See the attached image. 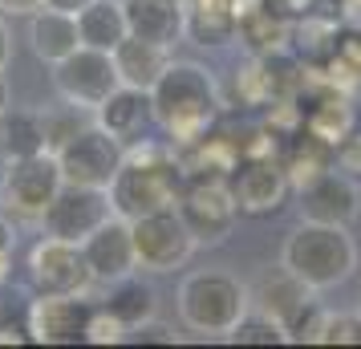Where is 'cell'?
<instances>
[{"label": "cell", "mask_w": 361, "mask_h": 349, "mask_svg": "<svg viewBox=\"0 0 361 349\" xmlns=\"http://www.w3.org/2000/svg\"><path fill=\"white\" fill-rule=\"evenodd\" d=\"M150 110H154V122L166 130L171 147H183L215 126V118L224 110V94L212 69L195 61H171L163 78L150 85Z\"/></svg>", "instance_id": "1"}, {"label": "cell", "mask_w": 361, "mask_h": 349, "mask_svg": "<svg viewBox=\"0 0 361 349\" xmlns=\"http://www.w3.org/2000/svg\"><path fill=\"white\" fill-rule=\"evenodd\" d=\"M179 187H183V171L179 159H175V147L134 142V147H126V159H122L114 183H110L114 216L138 219L150 216V212H163V207H175Z\"/></svg>", "instance_id": "2"}, {"label": "cell", "mask_w": 361, "mask_h": 349, "mask_svg": "<svg viewBox=\"0 0 361 349\" xmlns=\"http://www.w3.org/2000/svg\"><path fill=\"white\" fill-rule=\"evenodd\" d=\"M280 264L293 272L296 281H305L312 293H329L353 276L357 268V244L349 228L341 224H312L300 219L280 252Z\"/></svg>", "instance_id": "3"}, {"label": "cell", "mask_w": 361, "mask_h": 349, "mask_svg": "<svg viewBox=\"0 0 361 349\" xmlns=\"http://www.w3.org/2000/svg\"><path fill=\"white\" fill-rule=\"evenodd\" d=\"M179 321L191 333L203 337H228L231 325L252 309L247 284H240L228 272H191L179 284Z\"/></svg>", "instance_id": "4"}, {"label": "cell", "mask_w": 361, "mask_h": 349, "mask_svg": "<svg viewBox=\"0 0 361 349\" xmlns=\"http://www.w3.org/2000/svg\"><path fill=\"white\" fill-rule=\"evenodd\" d=\"M175 212L187 224V232L195 240V248H215L235 232L240 207L231 200L228 179H187L179 187Z\"/></svg>", "instance_id": "5"}, {"label": "cell", "mask_w": 361, "mask_h": 349, "mask_svg": "<svg viewBox=\"0 0 361 349\" xmlns=\"http://www.w3.org/2000/svg\"><path fill=\"white\" fill-rule=\"evenodd\" d=\"M57 166H61V179L78 187H106L114 183L118 166L126 159V142L114 138L110 130H102L98 122H85L82 130L66 138L61 147L53 150Z\"/></svg>", "instance_id": "6"}, {"label": "cell", "mask_w": 361, "mask_h": 349, "mask_svg": "<svg viewBox=\"0 0 361 349\" xmlns=\"http://www.w3.org/2000/svg\"><path fill=\"white\" fill-rule=\"evenodd\" d=\"M61 166L53 150L29 154V159H8L0 175V207L17 219H41L53 195L61 191Z\"/></svg>", "instance_id": "7"}, {"label": "cell", "mask_w": 361, "mask_h": 349, "mask_svg": "<svg viewBox=\"0 0 361 349\" xmlns=\"http://www.w3.org/2000/svg\"><path fill=\"white\" fill-rule=\"evenodd\" d=\"M130 235H134V256H138L142 272H175L195 252V240H191V232H187V224L179 219L175 207L130 219Z\"/></svg>", "instance_id": "8"}, {"label": "cell", "mask_w": 361, "mask_h": 349, "mask_svg": "<svg viewBox=\"0 0 361 349\" xmlns=\"http://www.w3.org/2000/svg\"><path fill=\"white\" fill-rule=\"evenodd\" d=\"M53 69V90L57 98L73 102L82 110H94L102 98H110L118 85V69H114V57L102 49H90V45H78L69 53L66 61H57Z\"/></svg>", "instance_id": "9"}, {"label": "cell", "mask_w": 361, "mask_h": 349, "mask_svg": "<svg viewBox=\"0 0 361 349\" xmlns=\"http://www.w3.org/2000/svg\"><path fill=\"white\" fill-rule=\"evenodd\" d=\"M114 216V203L106 187H78V183H61V191L53 195V203L45 207V235L69 240V244H82L85 235L94 232L98 224Z\"/></svg>", "instance_id": "10"}, {"label": "cell", "mask_w": 361, "mask_h": 349, "mask_svg": "<svg viewBox=\"0 0 361 349\" xmlns=\"http://www.w3.org/2000/svg\"><path fill=\"white\" fill-rule=\"evenodd\" d=\"M29 281L37 293H73L85 297L90 293V264L82 256V244H69L57 235H41L29 252Z\"/></svg>", "instance_id": "11"}, {"label": "cell", "mask_w": 361, "mask_h": 349, "mask_svg": "<svg viewBox=\"0 0 361 349\" xmlns=\"http://www.w3.org/2000/svg\"><path fill=\"white\" fill-rule=\"evenodd\" d=\"M94 305L73 293H37L29 300V341L37 345H78L85 341V325H90Z\"/></svg>", "instance_id": "12"}, {"label": "cell", "mask_w": 361, "mask_h": 349, "mask_svg": "<svg viewBox=\"0 0 361 349\" xmlns=\"http://www.w3.org/2000/svg\"><path fill=\"white\" fill-rule=\"evenodd\" d=\"M231 200L244 216H268L276 212L284 195H288V175L284 163L276 154H264V159H240L228 175Z\"/></svg>", "instance_id": "13"}, {"label": "cell", "mask_w": 361, "mask_h": 349, "mask_svg": "<svg viewBox=\"0 0 361 349\" xmlns=\"http://www.w3.org/2000/svg\"><path fill=\"white\" fill-rule=\"evenodd\" d=\"M296 200H300V219H312V224L349 228L361 216V183L341 175L337 166H329L305 187H296Z\"/></svg>", "instance_id": "14"}, {"label": "cell", "mask_w": 361, "mask_h": 349, "mask_svg": "<svg viewBox=\"0 0 361 349\" xmlns=\"http://www.w3.org/2000/svg\"><path fill=\"white\" fill-rule=\"evenodd\" d=\"M82 256H85V264H90L94 284H110V281H118V276H130V272H138L130 219L110 216L106 224H98V228L82 240Z\"/></svg>", "instance_id": "15"}, {"label": "cell", "mask_w": 361, "mask_h": 349, "mask_svg": "<svg viewBox=\"0 0 361 349\" xmlns=\"http://www.w3.org/2000/svg\"><path fill=\"white\" fill-rule=\"evenodd\" d=\"M94 122H98L102 130H110L114 138H134V134H142L154 122V110H150V90H134V85H118L110 98H102L94 110Z\"/></svg>", "instance_id": "16"}, {"label": "cell", "mask_w": 361, "mask_h": 349, "mask_svg": "<svg viewBox=\"0 0 361 349\" xmlns=\"http://www.w3.org/2000/svg\"><path fill=\"white\" fill-rule=\"evenodd\" d=\"M337 37H341V20L337 17H321V13H300L293 20V33H288V53H293L309 73H321L329 66V57L337 49Z\"/></svg>", "instance_id": "17"}, {"label": "cell", "mask_w": 361, "mask_h": 349, "mask_svg": "<svg viewBox=\"0 0 361 349\" xmlns=\"http://www.w3.org/2000/svg\"><path fill=\"white\" fill-rule=\"evenodd\" d=\"M78 45H82L78 17L57 13V8H45V4H41L37 13H29V49L37 53V61L57 66V61H66Z\"/></svg>", "instance_id": "18"}, {"label": "cell", "mask_w": 361, "mask_h": 349, "mask_svg": "<svg viewBox=\"0 0 361 349\" xmlns=\"http://www.w3.org/2000/svg\"><path fill=\"white\" fill-rule=\"evenodd\" d=\"M114 69H118V82L134 85V90H150V85L163 78V69L175 61L171 57V45H159V41H142V37H126L114 53Z\"/></svg>", "instance_id": "19"}, {"label": "cell", "mask_w": 361, "mask_h": 349, "mask_svg": "<svg viewBox=\"0 0 361 349\" xmlns=\"http://www.w3.org/2000/svg\"><path fill=\"white\" fill-rule=\"evenodd\" d=\"M183 37L195 45H228L235 37V0H183Z\"/></svg>", "instance_id": "20"}, {"label": "cell", "mask_w": 361, "mask_h": 349, "mask_svg": "<svg viewBox=\"0 0 361 349\" xmlns=\"http://www.w3.org/2000/svg\"><path fill=\"white\" fill-rule=\"evenodd\" d=\"M126 25L142 41L175 45L183 37V0H122Z\"/></svg>", "instance_id": "21"}, {"label": "cell", "mask_w": 361, "mask_h": 349, "mask_svg": "<svg viewBox=\"0 0 361 349\" xmlns=\"http://www.w3.org/2000/svg\"><path fill=\"white\" fill-rule=\"evenodd\" d=\"M247 297H252V309L276 317L280 325H284V321H288L309 297H317V293H312L305 281H296L293 272L280 264L276 272H264L260 281H256V288H247Z\"/></svg>", "instance_id": "22"}, {"label": "cell", "mask_w": 361, "mask_h": 349, "mask_svg": "<svg viewBox=\"0 0 361 349\" xmlns=\"http://www.w3.org/2000/svg\"><path fill=\"white\" fill-rule=\"evenodd\" d=\"M78 33H82V45H90V49L114 53L130 37L122 0H90L82 13H78Z\"/></svg>", "instance_id": "23"}, {"label": "cell", "mask_w": 361, "mask_h": 349, "mask_svg": "<svg viewBox=\"0 0 361 349\" xmlns=\"http://www.w3.org/2000/svg\"><path fill=\"white\" fill-rule=\"evenodd\" d=\"M106 313H114L126 329H134V325H142V321H150V317L159 313V293L150 288L138 272H130V276H118V281L106 284Z\"/></svg>", "instance_id": "24"}, {"label": "cell", "mask_w": 361, "mask_h": 349, "mask_svg": "<svg viewBox=\"0 0 361 349\" xmlns=\"http://www.w3.org/2000/svg\"><path fill=\"white\" fill-rule=\"evenodd\" d=\"M45 147V118L41 110H4L0 118V154L4 159H29V154H41Z\"/></svg>", "instance_id": "25"}, {"label": "cell", "mask_w": 361, "mask_h": 349, "mask_svg": "<svg viewBox=\"0 0 361 349\" xmlns=\"http://www.w3.org/2000/svg\"><path fill=\"white\" fill-rule=\"evenodd\" d=\"M284 163V175H288V187H305L309 179H317L321 171L333 166V147H325L321 138H312L309 130H300L293 138L288 154L280 159Z\"/></svg>", "instance_id": "26"}, {"label": "cell", "mask_w": 361, "mask_h": 349, "mask_svg": "<svg viewBox=\"0 0 361 349\" xmlns=\"http://www.w3.org/2000/svg\"><path fill=\"white\" fill-rule=\"evenodd\" d=\"M321 78L329 85H337L345 94H353L361 85V29L353 25H341V37H337V49L329 57V66L321 69Z\"/></svg>", "instance_id": "27"}, {"label": "cell", "mask_w": 361, "mask_h": 349, "mask_svg": "<svg viewBox=\"0 0 361 349\" xmlns=\"http://www.w3.org/2000/svg\"><path fill=\"white\" fill-rule=\"evenodd\" d=\"M224 341H231V345H288L284 325H280L276 317L260 313V309H247V313L231 325V333Z\"/></svg>", "instance_id": "28"}, {"label": "cell", "mask_w": 361, "mask_h": 349, "mask_svg": "<svg viewBox=\"0 0 361 349\" xmlns=\"http://www.w3.org/2000/svg\"><path fill=\"white\" fill-rule=\"evenodd\" d=\"M41 118H45V147L49 150H57L66 138H73L85 122H94V118H85L82 106H73V102H66V98H61V106L41 110Z\"/></svg>", "instance_id": "29"}, {"label": "cell", "mask_w": 361, "mask_h": 349, "mask_svg": "<svg viewBox=\"0 0 361 349\" xmlns=\"http://www.w3.org/2000/svg\"><path fill=\"white\" fill-rule=\"evenodd\" d=\"M321 321H325V305H317V300L309 297L288 321H284V337H288L293 345H317V341H321Z\"/></svg>", "instance_id": "30"}, {"label": "cell", "mask_w": 361, "mask_h": 349, "mask_svg": "<svg viewBox=\"0 0 361 349\" xmlns=\"http://www.w3.org/2000/svg\"><path fill=\"white\" fill-rule=\"evenodd\" d=\"M235 98L244 106H268L272 90H268V69H264V57H252L244 69H235Z\"/></svg>", "instance_id": "31"}, {"label": "cell", "mask_w": 361, "mask_h": 349, "mask_svg": "<svg viewBox=\"0 0 361 349\" xmlns=\"http://www.w3.org/2000/svg\"><path fill=\"white\" fill-rule=\"evenodd\" d=\"M317 345H361V313H329L325 309Z\"/></svg>", "instance_id": "32"}, {"label": "cell", "mask_w": 361, "mask_h": 349, "mask_svg": "<svg viewBox=\"0 0 361 349\" xmlns=\"http://www.w3.org/2000/svg\"><path fill=\"white\" fill-rule=\"evenodd\" d=\"M85 341H90V345H122V341H126V325H122L114 313L94 309V313H90V325H85Z\"/></svg>", "instance_id": "33"}, {"label": "cell", "mask_w": 361, "mask_h": 349, "mask_svg": "<svg viewBox=\"0 0 361 349\" xmlns=\"http://www.w3.org/2000/svg\"><path fill=\"white\" fill-rule=\"evenodd\" d=\"M333 166H337L341 175H349V179H357V183H361V130H357V126L345 134L337 147H333Z\"/></svg>", "instance_id": "34"}, {"label": "cell", "mask_w": 361, "mask_h": 349, "mask_svg": "<svg viewBox=\"0 0 361 349\" xmlns=\"http://www.w3.org/2000/svg\"><path fill=\"white\" fill-rule=\"evenodd\" d=\"M126 341H130V345H150V341H154V345H175L179 337H175V329H166L163 321L150 317V321H142V325L126 329ZM126 341H122V345H126Z\"/></svg>", "instance_id": "35"}, {"label": "cell", "mask_w": 361, "mask_h": 349, "mask_svg": "<svg viewBox=\"0 0 361 349\" xmlns=\"http://www.w3.org/2000/svg\"><path fill=\"white\" fill-rule=\"evenodd\" d=\"M13 252H17V232H13V224H8V219H0V284L8 281Z\"/></svg>", "instance_id": "36"}, {"label": "cell", "mask_w": 361, "mask_h": 349, "mask_svg": "<svg viewBox=\"0 0 361 349\" xmlns=\"http://www.w3.org/2000/svg\"><path fill=\"white\" fill-rule=\"evenodd\" d=\"M333 8H337V20L341 25L361 29V0H333Z\"/></svg>", "instance_id": "37"}, {"label": "cell", "mask_w": 361, "mask_h": 349, "mask_svg": "<svg viewBox=\"0 0 361 349\" xmlns=\"http://www.w3.org/2000/svg\"><path fill=\"white\" fill-rule=\"evenodd\" d=\"M41 4H45V0H0V13H8V17H29Z\"/></svg>", "instance_id": "38"}, {"label": "cell", "mask_w": 361, "mask_h": 349, "mask_svg": "<svg viewBox=\"0 0 361 349\" xmlns=\"http://www.w3.org/2000/svg\"><path fill=\"white\" fill-rule=\"evenodd\" d=\"M272 8H280L284 17H300V13H309L312 8V0H268Z\"/></svg>", "instance_id": "39"}, {"label": "cell", "mask_w": 361, "mask_h": 349, "mask_svg": "<svg viewBox=\"0 0 361 349\" xmlns=\"http://www.w3.org/2000/svg\"><path fill=\"white\" fill-rule=\"evenodd\" d=\"M90 0H45V8H57V13H69V17H78Z\"/></svg>", "instance_id": "40"}, {"label": "cell", "mask_w": 361, "mask_h": 349, "mask_svg": "<svg viewBox=\"0 0 361 349\" xmlns=\"http://www.w3.org/2000/svg\"><path fill=\"white\" fill-rule=\"evenodd\" d=\"M8 57H13V33H8V25L0 17V69L8 66Z\"/></svg>", "instance_id": "41"}, {"label": "cell", "mask_w": 361, "mask_h": 349, "mask_svg": "<svg viewBox=\"0 0 361 349\" xmlns=\"http://www.w3.org/2000/svg\"><path fill=\"white\" fill-rule=\"evenodd\" d=\"M13 106V94H8V82H4V69H0V118H4V110Z\"/></svg>", "instance_id": "42"}, {"label": "cell", "mask_w": 361, "mask_h": 349, "mask_svg": "<svg viewBox=\"0 0 361 349\" xmlns=\"http://www.w3.org/2000/svg\"><path fill=\"white\" fill-rule=\"evenodd\" d=\"M357 313H361V305H357Z\"/></svg>", "instance_id": "43"}]
</instances>
